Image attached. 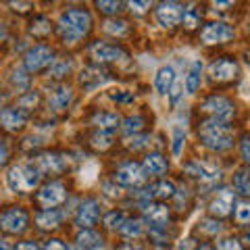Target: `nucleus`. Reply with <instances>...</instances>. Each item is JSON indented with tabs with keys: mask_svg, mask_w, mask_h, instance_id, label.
<instances>
[{
	"mask_svg": "<svg viewBox=\"0 0 250 250\" xmlns=\"http://www.w3.org/2000/svg\"><path fill=\"white\" fill-rule=\"evenodd\" d=\"M198 136L202 140V144L207 148H210V150H217V152L228 150V148L233 144V134L225 121L208 119L205 123H200Z\"/></svg>",
	"mask_w": 250,
	"mask_h": 250,
	"instance_id": "obj_1",
	"label": "nucleus"
},
{
	"mask_svg": "<svg viewBox=\"0 0 250 250\" xmlns=\"http://www.w3.org/2000/svg\"><path fill=\"white\" fill-rule=\"evenodd\" d=\"M92 17L90 13H85L83 9H69L61 15V36L65 42H77L82 36H85L90 31Z\"/></svg>",
	"mask_w": 250,
	"mask_h": 250,
	"instance_id": "obj_2",
	"label": "nucleus"
},
{
	"mask_svg": "<svg viewBox=\"0 0 250 250\" xmlns=\"http://www.w3.org/2000/svg\"><path fill=\"white\" fill-rule=\"evenodd\" d=\"M42 173L36 167H13L6 175V182L13 192H31L40 184Z\"/></svg>",
	"mask_w": 250,
	"mask_h": 250,
	"instance_id": "obj_3",
	"label": "nucleus"
},
{
	"mask_svg": "<svg viewBox=\"0 0 250 250\" xmlns=\"http://www.w3.org/2000/svg\"><path fill=\"white\" fill-rule=\"evenodd\" d=\"M27 223H29V217L23 208L15 207L9 208L6 213L0 215V228H2L6 233H21L27 229Z\"/></svg>",
	"mask_w": 250,
	"mask_h": 250,
	"instance_id": "obj_4",
	"label": "nucleus"
},
{
	"mask_svg": "<svg viewBox=\"0 0 250 250\" xmlns=\"http://www.w3.org/2000/svg\"><path fill=\"white\" fill-rule=\"evenodd\" d=\"M38 202H40L42 207L46 208H54V207H59L61 202H65L67 198V188L62 186L61 182H50V184H46L40 192H38Z\"/></svg>",
	"mask_w": 250,
	"mask_h": 250,
	"instance_id": "obj_5",
	"label": "nucleus"
},
{
	"mask_svg": "<svg viewBox=\"0 0 250 250\" xmlns=\"http://www.w3.org/2000/svg\"><path fill=\"white\" fill-rule=\"evenodd\" d=\"M52 50L48 46H34L27 54H25V69L29 73H38L46 69L48 65H52Z\"/></svg>",
	"mask_w": 250,
	"mask_h": 250,
	"instance_id": "obj_6",
	"label": "nucleus"
},
{
	"mask_svg": "<svg viewBox=\"0 0 250 250\" xmlns=\"http://www.w3.org/2000/svg\"><path fill=\"white\" fill-rule=\"evenodd\" d=\"M184 4L179 2H161L156 6V21L161 23L163 27H175L184 17Z\"/></svg>",
	"mask_w": 250,
	"mask_h": 250,
	"instance_id": "obj_7",
	"label": "nucleus"
},
{
	"mask_svg": "<svg viewBox=\"0 0 250 250\" xmlns=\"http://www.w3.org/2000/svg\"><path fill=\"white\" fill-rule=\"evenodd\" d=\"M144 179H146V171L138 163H125L115 173V182L121 186H140L144 184Z\"/></svg>",
	"mask_w": 250,
	"mask_h": 250,
	"instance_id": "obj_8",
	"label": "nucleus"
},
{
	"mask_svg": "<svg viewBox=\"0 0 250 250\" xmlns=\"http://www.w3.org/2000/svg\"><path fill=\"white\" fill-rule=\"evenodd\" d=\"M202 42L205 44H221V42H228L233 38V29L223 21H215V23H208L202 29Z\"/></svg>",
	"mask_w": 250,
	"mask_h": 250,
	"instance_id": "obj_9",
	"label": "nucleus"
},
{
	"mask_svg": "<svg viewBox=\"0 0 250 250\" xmlns=\"http://www.w3.org/2000/svg\"><path fill=\"white\" fill-rule=\"evenodd\" d=\"M202 108L213 115V119H217V121H228L233 115V104L223 96H210L207 103L202 104Z\"/></svg>",
	"mask_w": 250,
	"mask_h": 250,
	"instance_id": "obj_10",
	"label": "nucleus"
},
{
	"mask_svg": "<svg viewBox=\"0 0 250 250\" xmlns=\"http://www.w3.org/2000/svg\"><path fill=\"white\" fill-rule=\"evenodd\" d=\"M100 217V207L98 202L90 198V200H83L80 210H77V217H75V225H80L82 229H90L94 223L98 221Z\"/></svg>",
	"mask_w": 250,
	"mask_h": 250,
	"instance_id": "obj_11",
	"label": "nucleus"
},
{
	"mask_svg": "<svg viewBox=\"0 0 250 250\" xmlns=\"http://www.w3.org/2000/svg\"><path fill=\"white\" fill-rule=\"evenodd\" d=\"M188 175L196 177L200 179V182H215V179L221 177V171H219L217 167L208 165V163H200V161H194V163H188V165L184 167Z\"/></svg>",
	"mask_w": 250,
	"mask_h": 250,
	"instance_id": "obj_12",
	"label": "nucleus"
},
{
	"mask_svg": "<svg viewBox=\"0 0 250 250\" xmlns=\"http://www.w3.org/2000/svg\"><path fill=\"white\" fill-rule=\"evenodd\" d=\"M238 73V65H236V61H231V59H219L217 62H213L210 65V77H213L215 82H229L233 80Z\"/></svg>",
	"mask_w": 250,
	"mask_h": 250,
	"instance_id": "obj_13",
	"label": "nucleus"
},
{
	"mask_svg": "<svg viewBox=\"0 0 250 250\" xmlns=\"http://www.w3.org/2000/svg\"><path fill=\"white\" fill-rule=\"evenodd\" d=\"M36 165L40 173H61L67 167V159L61 154H40L36 159Z\"/></svg>",
	"mask_w": 250,
	"mask_h": 250,
	"instance_id": "obj_14",
	"label": "nucleus"
},
{
	"mask_svg": "<svg viewBox=\"0 0 250 250\" xmlns=\"http://www.w3.org/2000/svg\"><path fill=\"white\" fill-rule=\"evenodd\" d=\"M231 205H233V192L223 188V190L217 192V196L210 202V213L217 217H225V215H229Z\"/></svg>",
	"mask_w": 250,
	"mask_h": 250,
	"instance_id": "obj_15",
	"label": "nucleus"
},
{
	"mask_svg": "<svg viewBox=\"0 0 250 250\" xmlns=\"http://www.w3.org/2000/svg\"><path fill=\"white\" fill-rule=\"evenodd\" d=\"M92 57L98 62H111V61H119L123 57V50L117 48V46H113V44L98 42V44L92 46Z\"/></svg>",
	"mask_w": 250,
	"mask_h": 250,
	"instance_id": "obj_16",
	"label": "nucleus"
},
{
	"mask_svg": "<svg viewBox=\"0 0 250 250\" xmlns=\"http://www.w3.org/2000/svg\"><path fill=\"white\" fill-rule=\"evenodd\" d=\"M0 123H2V127L6 131H19L23 127V123H25V115H23L21 108H4L2 113H0Z\"/></svg>",
	"mask_w": 250,
	"mask_h": 250,
	"instance_id": "obj_17",
	"label": "nucleus"
},
{
	"mask_svg": "<svg viewBox=\"0 0 250 250\" xmlns=\"http://www.w3.org/2000/svg\"><path fill=\"white\" fill-rule=\"evenodd\" d=\"M144 217H146L148 223L154 225V228H163L169 219V208L165 205H146Z\"/></svg>",
	"mask_w": 250,
	"mask_h": 250,
	"instance_id": "obj_18",
	"label": "nucleus"
},
{
	"mask_svg": "<svg viewBox=\"0 0 250 250\" xmlns=\"http://www.w3.org/2000/svg\"><path fill=\"white\" fill-rule=\"evenodd\" d=\"M173 83H175V71H173V67H163L156 71L154 75V88L159 94H169L171 88H173Z\"/></svg>",
	"mask_w": 250,
	"mask_h": 250,
	"instance_id": "obj_19",
	"label": "nucleus"
},
{
	"mask_svg": "<svg viewBox=\"0 0 250 250\" xmlns=\"http://www.w3.org/2000/svg\"><path fill=\"white\" fill-rule=\"evenodd\" d=\"M142 169L146 171V175H163L167 171V161L163 154H148L144 159V165Z\"/></svg>",
	"mask_w": 250,
	"mask_h": 250,
	"instance_id": "obj_20",
	"label": "nucleus"
},
{
	"mask_svg": "<svg viewBox=\"0 0 250 250\" xmlns=\"http://www.w3.org/2000/svg\"><path fill=\"white\" fill-rule=\"evenodd\" d=\"M61 219H62V213H59L57 208H46L36 215V223L40 225L42 229H54L61 223Z\"/></svg>",
	"mask_w": 250,
	"mask_h": 250,
	"instance_id": "obj_21",
	"label": "nucleus"
},
{
	"mask_svg": "<svg viewBox=\"0 0 250 250\" xmlns=\"http://www.w3.org/2000/svg\"><path fill=\"white\" fill-rule=\"evenodd\" d=\"M92 123L96 125L100 131H108V134H111L113 129H117V125H119V115H115V113H98V115H94Z\"/></svg>",
	"mask_w": 250,
	"mask_h": 250,
	"instance_id": "obj_22",
	"label": "nucleus"
},
{
	"mask_svg": "<svg viewBox=\"0 0 250 250\" xmlns=\"http://www.w3.org/2000/svg\"><path fill=\"white\" fill-rule=\"evenodd\" d=\"M73 100V92L69 88H59L57 92L50 96V106L54 108V111H65V108L71 104Z\"/></svg>",
	"mask_w": 250,
	"mask_h": 250,
	"instance_id": "obj_23",
	"label": "nucleus"
},
{
	"mask_svg": "<svg viewBox=\"0 0 250 250\" xmlns=\"http://www.w3.org/2000/svg\"><path fill=\"white\" fill-rule=\"evenodd\" d=\"M200 77H202V65L198 61H194L190 65V71L186 75V90L188 94H194L200 88Z\"/></svg>",
	"mask_w": 250,
	"mask_h": 250,
	"instance_id": "obj_24",
	"label": "nucleus"
},
{
	"mask_svg": "<svg viewBox=\"0 0 250 250\" xmlns=\"http://www.w3.org/2000/svg\"><path fill=\"white\" fill-rule=\"evenodd\" d=\"M100 236L96 231H92V229H83L80 236H77V248L80 250H90V248H96L100 246Z\"/></svg>",
	"mask_w": 250,
	"mask_h": 250,
	"instance_id": "obj_25",
	"label": "nucleus"
},
{
	"mask_svg": "<svg viewBox=\"0 0 250 250\" xmlns=\"http://www.w3.org/2000/svg\"><path fill=\"white\" fill-rule=\"evenodd\" d=\"M119 231L123 233L125 238H138V236H142L144 225H142L140 219H125L123 225L119 228Z\"/></svg>",
	"mask_w": 250,
	"mask_h": 250,
	"instance_id": "obj_26",
	"label": "nucleus"
},
{
	"mask_svg": "<svg viewBox=\"0 0 250 250\" xmlns=\"http://www.w3.org/2000/svg\"><path fill=\"white\" fill-rule=\"evenodd\" d=\"M29 31H31L34 36H38V38L48 36V34H50V21L46 19V17H36L34 21H31Z\"/></svg>",
	"mask_w": 250,
	"mask_h": 250,
	"instance_id": "obj_27",
	"label": "nucleus"
},
{
	"mask_svg": "<svg viewBox=\"0 0 250 250\" xmlns=\"http://www.w3.org/2000/svg\"><path fill=\"white\" fill-rule=\"evenodd\" d=\"M233 186L240 194H250V171H238L236 177H233Z\"/></svg>",
	"mask_w": 250,
	"mask_h": 250,
	"instance_id": "obj_28",
	"label": "nucleus"
},
{
	"mask_svg": "<svg viewBox=\"0 0 250 250\" xmlns=\"http://www.w3.org/2000/svg\"><path fill=\"white\" fill-rule=\"evenodd\" d=\"M104 73L100 71V69H85V71L82 73V77H80V82L85 85V88H88V83H90V80H94L92 82V88L94 85H98V83H103L104 82V77H103Z\"/></svg>",
	"mask_w": 250,
	"mask_h": 250,
	"instance_id": "obj_29",
	"label": "nucleus"
},
{
	"mask_svg": "<svg viewBox=\"0 0 250 250\" xmlns=\"http://www.w3.org/2000/svg\"><path fill=\"white\" fill-rule=\"evenodd\" d=\"M175 194V188L171 182H159L156 186H152V196L159 198H171Z\"/></svg>",
	"mask_w": 250,
	"mask_h": 250,
	"instance_id": "obj_30",
	"label": "nucleus"
},
{
	"mask_svg": "<svg viewBox=\"0 0 250 250\" xmlns=\"http://www.w3.org/2000/svg\"><path fill=\"white\" fill-rule=\"evenodd\" d=\"M182 19H184V25H186L188 29H194V27H196L198 23H200V13L194 9V6H190V9L184 11V17H182Z\"/></svg>",
	"mask_w": 250,
	"mask_h": 250,
	"instance_id": "obj_31",
	"label": "nucleus"
},
{
	"mask_svg": "<svg viewBox=\"0 0 250 250\" xmlns=\"http://www.w3.org/2000/svg\"><path fill=\"white\" fill-rule=\"evenodd\" d=\"M113 144V136L108 134V131H100V134L92 136V146L94 148H100V150H104V148H108Z\"/></svg>",
	"mask_w": 250,
	"mask_h": 250,
	"instance_id": "obj_32",
	"label": "nucleus"
},
{
	"mask_svg": "<svg viewBox=\"0 0 250 250\" xmlns=\"http://www.w3.org/2000/svg\"><path fill=\"white\" fill-rule=\"evenodd\" d=\"M104 31L111 36H123L127 31V23L125 21H106L104 23Z\"/></svg>",
	"mask_w": 250,
	"mask_h": 250,
	"instance_id": "obj_33",
	"label": "nucleus"
},
{
	"mask_svg": "<svg viewBox=\"0 0 250 250\" xmlns=\"http://www.w3.org/2000/svg\"><path fill=\"white\" fill-rule=\"evenodd\" d=\"M144 127V119L142 117H129V119H125V125H123V131L125 134H136V131H140Z\"/></svg>",
	"mask_w": 250,
	"mask_h": 250,
	"instance_id": "obj_34",
	"label": "nucleus"
},
{
	"mask_svg": "<svg viewBox=\"0 0 250 250\" xmlns=\"http://www.w3.org/2000/svg\"><path fill=\"white\" fill-rule=\"evenodd\" d=\"M123 221H125L123 213H117V210H113V213H108L104 217V225H106V228H111V229H119L123 225Z\"/></svg>",
	"mask_w": 250,
	"mask_h": 250,
	"instance_id": "obj_35",
	"label": "nucleus"
},
{
	"mask_svg": "<svg viewBox=\"0 0 250 250\" xmlns=\"http://www.w3.org/2000/svg\"><path fill=\"white\" fill-rule=\"evenodd\" d=\"M236 221L238 223H250V202H240L236 207Z\"/></svg>",
	"mask_w": 250,
	"mask_h": 250,
	"instance_id": "obj_36",
	"label": "nucleus"
},
{
	"mask_svg": "<svg viewBox=\"0 0 250 250\" xmlns=\"http://www.w3.org/2000/svg\"><path fill=\"white\" fill-rule=\"evenodd\" d=\"M198 225H200V231L210 233V236H215V233H219V229H221V223L213 221V219H202Z\"/></svg>",
	"mask_w": 250,
	"mask_h": 250,
	"instance_id": "obj_37",
	"label": "nucleus"
},
{
	"mask_svg": "<svg viewBox=\"0 0 250 250\" xmlns=\"http://www.w3.org/2000/svg\"><path fill=\"white\" fill-rule=\"evenodd\" d=\"M217 250H242V246L236 238H225L217 244Z\"/></svg>",
	"mask_w": 250,
	"mask_h": 250,
	"instance_id": "obj_38",
	"label": "nucleus"
},
{
	"mask_svg": "<svg viewBox=\"0 0 250 250\" xmlns=\"http://www.w3.org/2000/svg\"><path fill=\"white\" fill-rule=\"evenodd\" d=\"M96 6H98V9L103 11V13H108V15L121 11V2H104V0H103V2H98Z\"/></svg>",
	"mask_w": 250,
	"mask_h": 250,
	"instance_id": "obj_39",
	"label": "nucleus"
},
{
	"mask_svg": "<svg viewBox=\"0 0 250 250\" xmlns=\"http://www.w3.org/2000/svg\"><path fill=\"white\" fill-rule=\"evenodd\" d=\"M69 69H71V62L62 61V62H59V65H54V67H52V77H62V75L69 71Z\"/></svg>",
	"mask_w": 250,
	"mask_h": 250,
	"instance_id": "obj_40",
	"label": "nucleus"
},
{
	"mask_svg": "<svg viewBox=\"0 0 250 250\" xmlns=\"http://www.w3.org/2000/svg\"><path fill=\"white\" fill-rule=\"evenodd\" d=\"M184 131L182 129H175L173 134V154H179V150H182V142H184Z\"/></svg>",
	"mask_w": 250,
	"mask_h": 250,
	"instance_id": "obj_41",
	"label": "nucleus"
},
{
	"mask_svg": "<svg viewBox=\"0 0 250 250\" xmlns=\"http://www.w3.org/2000/svg\"><path fill=\"white\" fill-rule=\"evenodd\" d=\"M240 152H242V159H244L248 165H250V136H246L242 140V146H240Z\"/></svg>",
	"mask_w": 250,
	"mask_h": 250,
	"instance_id": "obj_42",
	"label": "nucleus"
},
{
	"mask_svg": "<svg viewBox=\"0 0 250 250\" xmlns=\"http://www.w3.org/2000/svg\"><path fill=\"white\" fill-rule=\"evenodd\" d=\"M179 96H182V83L175 82L173 88H171V103H177Z\"/></svg>",
	"mask_w": 250,
	"mask_h": 250,
	"instance_id": "obj_43",
	"label": "nucleus"
},
{
	"mask_svg": "<svg viewBox=\"0 0 250 250\" xmlns=\"http://www.w3.org/2000/svg\"><path fill=\"white\" fill-rule=\"evenodd\" d=\"M148 142V136H140V138H134L129 142V148H134V150H138V148H142L144 144Z\"/></svg>",
	"mask_w": 250,
	"mask_h": 250,
	"instance_id": "obj_44",
	"label": "nucleus"
},
{
	"mask_svg": "<svg viewBox=\"0 0 250 250\" xmlns=\"http://www.w3.org/2000/svg\"><path fill=\"white\" fill-rule=\"evenodd\" d=\"M127 6H129L131 11H136V13H144L148 6H150V2H129Z\"/></svg>",
	"mask_w": 250,
	"mask_h": 250,
	"instance_id": "obj_45",
	"label": "nucleus"
},
{
	"mask_svg": "<svg viewBox=\"0 0 250 250\" xmlns=\"http://www.w3.org/2000/svg\"><path fill=\"white\" fill-rule=\"evenodd\" d=\"M44 250H67V248H65V244H62L61 240H50Z\"/></svg>",
	"mask_w": 250,
	"mask_h": 250,
	"instance_id": "obj_46",
	"label": "nucleus"
},
{
	"mask_svg": "<svg viewBox=\"0 0 250 250\" xmlns=\"http://www.w3.org/2000/svg\"><path fill=\"white\" fill-rule=\"evenodd\" d=\"M6 159H9V150H6V146L0 142V169L4 167V163H6Z\"/></svg>",
	"mask_w": 250,
	"mask_h": 250,
	"instance_id": "obj_47",
	"label": "nucleus"
},
{
	"mask_svg": "<svg viewBox=\"0 0 250 250\" xmlns=\"http://www.w3.org/2000/svg\"><path fill=\"white\" fill-rule=\"evenodd\" d=\"M15 250H38V246L34 244V242H21V244Z\"/></svg>",
	"mask_w": 250,
	"mask_h": 250,
	"instance_id": "obj_48",
	"label": "nucleus"
},
{
	"mask_svg": "<svg viewBox=\"0 0 250 250\" xmlns=\"http://www.w3.org/2000/svg\"><path fill=\"white\" fill-rule=\"evenodd\" d=\"M0 250H11V246H9V244H6V242H4V240H0Z\"/></svg>",
	"mask_w": 250,
	"mask_h": 250,
	"instance_id": "obj_49",
	"label": "nucleus"
},
{
	"mask_svg": "<svg viewBox=\"0 0 250 250\" xmlns=\"http://www.w3.org/2000/svg\"><path fill=\"white\" fill-rule=\"evenodd\" d=\"M198 250H213V248H210V246H200Z\"/></svg>",
	"mask_w": 250,
	"mask_h": 250,
	"instance_id": "obj_50",
	"label": "nucleus"
},
{
	"mask_svg": "<svg viewBox=\"0 0 250 250\" xmlns=\"http://www.w3.org/2000/svg\"><path fill=\"white\" fill-rule=\"evenodd\" d=\"M244 240H246V242H248V244H250V231H248V233H246V236H244Z\"/></svg>",
	"mask_w": 250,
	"mask_h": 250,
	"instance_id": "obj_51",
	"label": "nucleus"
},
{
	"mask_svg": "<svg viewBox=\"0 0 250 250\" xmlns=\"http://www.w3.org/2000/svg\"><path fill=\"white\" fill-rule=\"evenodd\" d=\"M0 106H2V98H0ZM0 113H2V111H0Z\"/></svg>",
	"mask_w": 250,
	"mask_h": 250,
	"instance_id": "obj_52",
	"label": "nucleus"
},
{
	"mask_svg": "<svg viewBox=\"0 0 250 250\" xmlns=\"http://www.w3.org/2000/svg\"><path fill=\"white\" fill-rule=\"evenodd\" d=\"M71 250H80V248H77V246H75V248H71Z\"/></svg>",
	"mask_w": 250,
	"mask_h": 250,
	"instance_id": "obj_53",
	"label": "nucleus"
},
{
	"mask_svg": "<svg viewBox=\"0 0 250 250\" xmlns=\"http://www.w3.org/2000/svg\"><path fill=\"white\" fill-rule=\"evenodd\" d=\"M248 62H250V52H248Z\"/></svg>",
	"mask_w": 250,
	"mask_h": 250,
	"instance_id": "obj_54",
	"label": "nucleus"
}]
</instances>
